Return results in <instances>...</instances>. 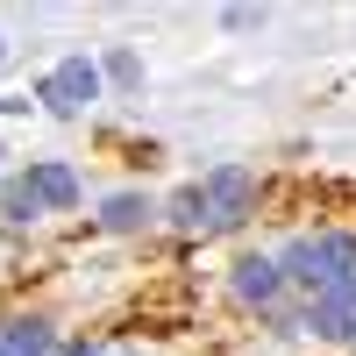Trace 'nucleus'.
Instances as JSON below:
<instances>
[{
    "instance_id": "nucleus-10",
    "label": "nucleus",
    "mask_w": 356,
    "mask_h": 356,
    "mask_svg": "<svg viewBox=\"0 0 356 356\" xmlns=\"http://www.w3.org/2000/svg\"><path fill=\"white\" fill-rule=\"evenodd\" d=\"M257 22H264L257 8H228V15H221V29H257Z\"/></svg>"
},
{
    "instance_id": "nucleus-6",
    "label": "nucleus",
    "mask_w": 356,
    "mask_h": 356,
    "mask_svg": "<svg viewBox=\"0 0 356 356\" xmlns=\"http://www.w3.org/2000/svg\"><path fill=\"white\" fill-rule=\"evenodd\" d=\"M150 214H157V207L143 200V193H114V200L100 207V221H107L114 235H129V228H143V221H150Z\"/></svg>"
},
{
    "instance_id": "nucleus-1",
    "label": "nucleus",
    "mask_w": 356,
    "mask_h": 356,
    "mask_svg": "<svg viewBox=\"0 0 356 356\" xmlns=\"http://www.w3.org/2000/svg\"><path fill=\"white\" fill-rule=\"evenodd\" d=\"M36 93H43L50 114H86V107L100 100V65H93V57H57Z\"/></svg>"
},
{
    "instance_id": "nucleus-4",
    "label": "nucleus",
    "mask_w": 356,
    "mask_h": 356,
    "mask_svg": "<svg viewBox=\"0 0 356 356\" xmlns=\"http://www.w3.org/2000/svg\"><path fill=\"white\" fill-rule=\"evenodd\" d=\"M29 186H36L43 207H72V200H79V171L57 164V157H43V164H29Z\"/></svg>"
},
{
    "instance_id": "nucleus-8",
    "label": "nucleus",
    "mask_w": 356,
    "mask_h": 356,
    "mask_svg": "<svg viewBox=\"0 0 356 356\" xmlns=\"http://www.w3.org/2000/svg\"><path fill=\"white\" fill-rule=\"evenodd\" d=\"M0 214H8V221H36L43 214L36 186H29V178H8V186H0Z\"/></svg>"
},
{
    "instance_id": "nucleus-7",
    "label": "nucleus",
    "mask_w": 356,
    "mask_h": 356,
    "mask_svg": "<svg viewBox=\"0 0 356 356\" xmlns=\"http://www.w3.org/2000/svg\"><path fill=\"white\" fill-rule=\"evenodd\" d=\"M171 221H178V228H214V207H207V186H186V193H171Z\"/></svg>"
},
{
    "instance_id": "nucleus-11",
    "label": "nucleus",
    "mask_w": 356,
    "mask_h": 356,
    "mask_svg": "<svg viewBox=\"0 0 356 356\" xmlns=\"http://www.w3.org/2000/svg\"><path fill=\"white\" fill-rule=\"evenodd\" d=\"M0 65H8V36H0Z\"/></svg>"
},
{
    "instance_id": "nucleus-3",
    "label": "nucleus",
    "mask_w": 356,
    "mask_h": 356,
    "mask_svg": "<svg viewBox=\"0 0 356 356\" xmlns=\"http://www.w3.org/2000/svg\"><path fill=\"white\" fill-rule=\"evenodd\" d=\"M278 292H285V264L278 257H243L235 264V300L243 307H278Z\"/></svg>"
},
{
    "instance_id": "nucleus-2",
    "label": "nucleus",
    "mask_w": 356,
    "mask_h": 356,
    "mask_svg": "<svg viewBox=\"0 0 356 356\" xmlns=\"http://www.w3.org/2000/svg\"><path fill=\"white\" fill-rule=\"evenodd\" d=\"M200 186H207V207H214V228L250 221V214H257V193H264V186H257V171H243V164H214Z\"/></svg>"
},
{
    "instance_id": "nucleus-5",
    "label": "nucleus",
    "mask_w": 356,
    "mask_h": 356,
    "mask_svg": "<svg viewBox=\"0 0 356 356\" xmlns=\"http://www.w3.org/2000/svg\"><path fill=\"white\" fill-rule=\"evenodd\" d=\"M0 349L8 356H50L57 335H50V321H8V328H0Z\"/></svg>"
},
{
    "instance_id": "nucleus-9",
    "label": "nucleus",
    "mask_w": 356,
    "mask_h": 356,
    "mask_svg": "<svg viewBox=\"0 0 356 356\" xmlns=\"http://www.w3.org/2000/svg\"><path fill=\"white\" fill-rule=\"evenodd\" d=\"M107 79H114V86H143V65H136V50H107Z\"/></svg>"
}]
</instances>
